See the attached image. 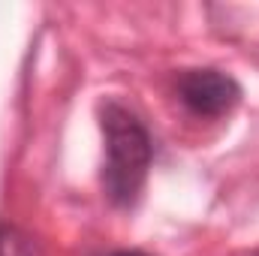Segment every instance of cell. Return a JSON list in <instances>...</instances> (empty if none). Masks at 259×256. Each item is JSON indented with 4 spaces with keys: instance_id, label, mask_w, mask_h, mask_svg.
<instances>
[{
    "instance_id": "6da1fadb",
    "label": "cell",
    "mask_w": 259,
    "mask_h": 256,
    "mask_svg": "<svg viewBox=\"0 0 259 256\" xmlns=\"http://www.w3.org/2000/svg\"><path fill=\"white\" fill-rule=\"evenodd\" d=\"M106 136V166H103V190L112 205L127 208L139 199L151 169V136L145 124L127 106L109 100L100 112Z\"/></svg>"
},
{
    "instance_id": "7a4b0ae2",
    "label": "cell",
    "mask_w": 259,
    "mask_h": 256,
    "mask_svg": "<svg viewBox=\"0 0 259 256\" xmlns=\"http://www.w3.org/2000/svg\"><path fill=\"white\" fill-rule=\"evenodd\" d=\"M178 97L199 118H223L241 103V84L220 69H184Z\"/></svg>"
},
{
    "instance_id": "3957f363",
    "label": "cell",
    "mask_w": 259,
    "mask_h": 256,
    "mask_svg": "<svg viewBox=\"0 0 259 256\" xmlns=\"http://www.w3.org/2000/svg\"><path fill=\"white\" fill-rule=\"evenodd\" d=\"M106 256H148V253H139V250H115V253H106Z\"/></svg>"
}]
</instances>
